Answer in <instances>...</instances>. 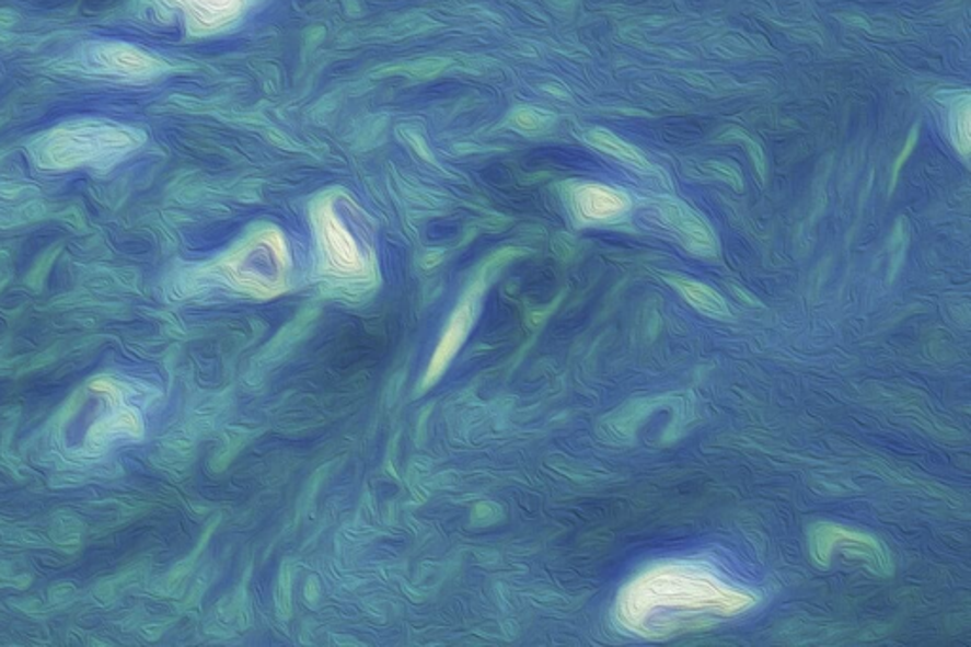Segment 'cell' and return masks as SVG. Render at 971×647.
<instances>
[{
    "instance_id": "obj_1",
    "label": "cell",
    "mask_w": 971,
    "mask_h": 647,
    "mask_svg": "<svg viewBox=\"0 0 971 647\" xmlns=\"http://www.w3.org/2000/svg\"><path fill=\"white\" fill-rule=\"evenodd\" d=\"M755 592L725 584L696 563L655 564L619 592L615 620L626 633L660 640L702 615H738L758 604Z\"/></svg>"
},
{
    "instance_id": "obj_2",
    "label": "cell",
    "mask_w": 971,
    "mask_h": 647,
    "mask_svg": "<svg viewBox=\"0 0 971 647\" xmlns=\"http://www.w3.org/2000/svg\"><path fill=\"white\" fill-rule=\"evenodd\" d=\"M145 134L141 129L105 120H80L56 126L31 145V154L43 170L111 167L136 152Z\"/></svg>"
},
{
    "instance_id": "obj_3",
    "label": "cell",
    "mask_w": 971,
    "mask_h": 647,
    "mask_svg": "<svg viewBox=\"0 0 971 647\" xmlns=\"http://www.w3.org/2000/svg\"><path fill=\"white\" fill-rule=\"evenodd\" d=\"M809 551L818 566H830L833 551L864 561L865 566L879 574H892V558L887 547L875 535L833 522H816L809 530Z\"/></svg>"
},
{
    "instance_id": "obj_4",
    "label": "cell",
    "mask_w": 971,
    "mask_h": 647,
    "mask_svg": "<svg viewBox=\"0 0 971 647\" xmlns=\"http://www.w3.org/2000/svg\"><path fill=\"white\" fill-rule=\"evenodd\" d=\"M317 227H320L321 245L325 251L326 261L334 270L342 271V274L361 271L365 266L361 251L357 247L354 235L349 234L348 228L344 227V222L336 217L331 207H325L321 211L317 217Z\"/></svg>"
},
{
    "instance_id": "obj_5",
    "label": "cell",
    "mask_w": 971,
    "mask_h": 647,
    "mask_svg": "<svg viewBox=\"0 0 971 647\" xmlns=\"http://www.w3.org/2000/svg\"><path fill=\"white\" fill-rule=\"evenodd\" d=\"M659 211L668 227L680 235L681 242L691 253L701 256H716V235L701 217L675 199H660Z\"/></svg>"
},
{
    "instance_id": "obj_6",
    "label": "cell",
    "mask_w": 971,
    "mask_h": 647,
    "mask_svg": "<svg viewBox=\"0 0 971 647\" xmlns=\"http://www.w3.org/2000/svg\"><path fill=\"white\" fill-rule=\"evenodd\" d=\"M93 61L101 69L126 79H150L165 69L158 57L122 43L101 44L93 50Z\"/></svg>"
},
{
    "instance_id": "obj_7",
    "label": "cell",
    "mask_w": 971,
    "mask_h": 647,
    "mask_svg": "<svg viewBox=\"0 0 971 647\" xmlns=\"http://www.w3.org/2000/svg\"><path fill=\"white\" fill-rule=\"evenodd\" d=\"M575 211L585 221H613L628 211L631 198L603 185H582L574 194Z\"/></svg>"
},
{
    "instance_id": "obj_8",
    "label": "cell",
    "mask_w": 971,
    "mask_h": 647,
    "mask_svg": "<svg viewBox=\"0 0 971 647\" xmlns=\"http://www.w3.org/2000/svg\"><path fill=\"white\" fill-rule=\"evenodd\" d=\"M471 320H473V307H471L469 302H465V304H461V307L458 308V312L452 315V320L448 323V328L444 331V335L440 338L437 351H435V356H432L431 365H429V370H427L426 385L435 382V380L442 374L444 367L452 361L455 351L460 349L461 344L465 340V336H467L469 327H471Z\"/></svg>"
},
{
    "instance_id": "obj_9",
    "label": "cell",
    "mask_w": 971,
    "mask_h": 647,
    "mask_svg": "<svg viewBox=\"0 0 971 647\" xmlns=\"http://www.w3.org/2000/svg\"><path fill=\"white\" fill-rule=\"evenodd\" d=\"M664 279L698 312L712 315V317H729L730 312L729 308H727V302H725L724 297L716 289H712V287L701 284V281H695V279L674 276V274H667Z\"/></svg>"
},
{
    "instance_id": "obj_10",
    "label": "cell",
    "mask_w": 971,
    "mask_h": 647,
    "mask_svg": "<svg viewBox=\"0 0 971 647\" xmlns=\"http://www.w3.org/2000/svg\"><path fill=\"white\" fill-rule=\"evenodd\" d=\"M183 8L188 20L196 27L211 28L234 18L240 10V0H171Z\"/></svg>"
},
{
    "instance_id": "obj_11",
    "label": "cell",
    "mask_w": 971,
    "mask_h": 647,
    "mask_svg": "<svg viewBox=\"0 0 971 647\" xmlns=\"http://www.w3.org/2000/svg\"><path fill=\"white\" fill-rule=\"evenodd\" d=\"M587 141L594 149L602 150L608 157L617 158L624 164L632 165L636 170H649L651 164L647 162L646 157L639 152L636 147H632L628 142L619 139L615 134L605 131V129H592L587 134Z\"/></svg>"
},
{
    "instance_id": "obj_12",
    "label": "cell",
    "mask_w": 971,
    "mask_h": 647,
    "mask_svg": "<svg viewBox=\"0 0 971 647\" xmlns=\"http://www.w3.org/2000/svg\"><path fill=\"white\" fill-rule=\"evenodd\" d=\"M950 128H952V141L957 145L962 157L970 154L971 147V118H970V97L962 95V100L957 101V105L950 114Z\"/></svg>"
},
{
    "instance_id": "obj_13",
    "label": "cell",
    "mask_w": 971,
    "mask_h": 647,
    "mask_svg": "<svg viewBox=\"0 0 971 647\" xmlns=\"http://www.w3.org/2000/svg\"><path fill=\"white\" fill-rule=\"evenodd\" d=\"M725 137H727V139H730V141L742 142V145H745V147H748V152H750V157H752L755 170H758L761 178H765V157H763V150H761V147H759L758 142L753 141L752 137L748 136L745 131H742V129L738 128L730 129L729 134H727V136Z\"/></svg>"
},
{
    "instance_id": "obj_14",
    "label": "cell",
    "mask_w": 971,
    "mask_h": 647,
    "mask_svg": "<svg viewBox=\"0 0 971 647\" xmlns=\"http://www.w3.org/2000/svg\"><path fill=\"white\" fill-rule=\"evenodd\" d=\"M701 171L702 173H706V175H712V177L721 178L725 183L735 186L737 190L742 188L740 173H738L735 167H730L729 164H721V162H706V164L701 165Z\"/></svg>"
},
{
    "instance_id": "obj_15",
    "label": "cell",
    "mask_w": 971,
    "mask_h": 647,
    "mask_svg": "<svg viewBox=\"0 0 971 647\" xmlns=\"http://www.w3.org/2000/svg\"><path fill=\"white\" fill-rule=\"evenodd\" d=\"M515 122H517L520 128L537 131V129L546 128L551 118H548L546 114L533 111V108H525V111H520V113L515 116Z\"/></svg>"
},
{
    "instance_id": "obj_16",
    "label": "cell",
    "mask_w": 971,
    "mask_h": 647,
    "mask_svg": "<svg viewBox=\"0 0 971 647\" xmlns=\"http://www.w3.org/2000/svg\"><path fill=\"white\" fill-rule=\"evenodd\" d=\"M916 139H918V126H915V128H913V131L909 134L908 142H905V147H903V150H901L900 157H898V160H895V165H893L892 173V188L893 186H895V183H898L901 167H903V164L908 162V158L911 157V152H913V149H915Z\"/></svg>"
}]
</instances>
